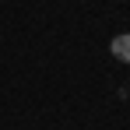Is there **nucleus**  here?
Segmentation results:
<instances>
[{
  "label": "nucleus",
  "mask_w": 130,
  "mask_h": 130,
  "mask_svg": "<svg viewBox=\"0 0 130 130\" xmlns=\"http://www.w3.org/2000/svg\"><path fill=\"white\" fill-rule=\"evenodd\" d=\"M109 53H112L120 63H130V32H120V35L109 42Z\"/></svg>",
  "instance_id": "obj_1"
}]
</instances>
